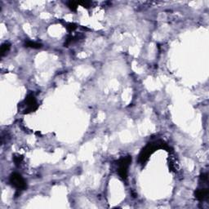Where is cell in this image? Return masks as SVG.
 <instances>
[{
	"label": "cell",
	"mask_w": 209,
	"mask_h": 209,
	"mask_svg": "<svg viewBox=\"0 0 209 209\" xmlns=\"http://www.w3.org/2000/svg\"><path fill=\"white\" fill-rule=\"evenodd\" d=\"M67 5H68V7L73 11H77V7H78V5H79V3L78 2H75V1H69L67 3Z\"/></svg>",
	"instance_id": "9"
},
{
	"label": "cell",
	"mask_w": 209,
	"mask_h": 209,
	"mask_svg": "<svg viewBox=\"0 0 209 209\" xmlns=\"http://www.w3.org/2000/svg\"><path fill=\"white\" fill-rule=\"evenodd\" d=\"M78 3H79V5H82L83 7H86V8L90 7L91 5L92 4V3L91 1H80Z\"/></svg>",
	"instance_id": "11"
},
{
	"label": "cell",
	"mask_w": 209,
	"mask_h": 209,
	"mask_svg": "<svg viewBox=\"0 0 209 209\" xmlns=\"http://www.w3.org/2000/svg\"><path fill=\"white\" fill-rule=\"evenodd\" d=\"M9 183L17 190H23L26 189V182L24 180L22 176L17 172H13L10 175Z\"/></svg>",
	"instance_id": "4"
},
{
	"label": "cell",
	"mask_w": 209,
	"mask_h": 209,
	"mask_svg": "<svg viewBox=\"0 0 209 209\" xmlns=\"http://www.w3.org/2000/svg\"><path fill=\"white\" fill-rule=\"evenodd\" d=\"M209 195V190L208 187H201V188H198L195 191H194V196L195 198L198 199V201L200 202H203L205 201L207 198H208Z\"/></svg>",
	"instance_id": "5"
},
{
	"label": "cell",
	"mask_w": 209,
	"mask_h": 209,
	"mask_svg": "<svg viewBox=\"0 0 209 209\" xmlns=\"http://www.w3.org/2000/svg\"><path fill=\"white\" fill-rule=\"evenodd\" d=\"M65 27L67 29L69 32H73L77 29L78 25L76 24H74V23H65Z\"/></svg>",
	"instance_id": "10"
},
{
	"label": "cell",
	"mask_w": 209,
	"mask_h": 209,
	"mask_svg": "<svg viewBox=\"0 0 209 209\" xmlns=\"http://www.w3.org/2000/svg\"><path fill=\"white\" fill-rule=\"evenodd\" d=\"M132 163V157L131 156H126L124 158H120L117 162V165L119 167L118 168V173L122 180L126 181L128 178V168Z\"/></svg>",
	"instance_id": "2"
},
{
	"label": "cell",
	"mask_w": 209,
	"mask_h": 209,
	"mask_svg": "<svg viewBox=\"0 0 209 209\" xmlns=\"http://www.w3.org/2000/svg\"><path fill=\"white\" fill-rule=\"evenodd\" d=\"M23 159H24V157L22 155H20V154H14L13 155V162H14L15 165H17V166H19L22 163Z\"/></svg>",
	"instance_id": "8"
},
{
	"label": "cell",
	"mask_w": 209,
	"mask_h": 209,
	"mask_svg": "<svg viewBox=\"0 0 209 209\" xmlns=\"http://www.w3.org/2000/svg\"><path fill=\"white\" fill-rule=\"evenodd\" d=\"M22 103L24 104L23 106H25V108L24 109V110H23L22 112L24 114H28L29 113L34 112L39 108V105L37 103L36 98L31 93L29 94L28 96H26V98L24 100V101Z\"/></svg>",
	"instance_id": "3"
},
{
	"label": "cell",
	"mask_w": 209,
	"mask_h": 209,
	"mask_svg": "<svg viewBox=\"0 0 209 209\" xmlns=\"http://www.w3.org/2000/svg\"><path fill=\"white\" fill-rule=\"evenodd\" d=\"M10 47H11V44L9 43H4L3 44H2L1 46V49H0V54H1V57H3L7 51L10 50Z\"/></svg>",
	"instance_id": "6"
},
{
	"label": "cell",
	"mask_w": 209,
	"mask_h": 209,
	"mask_svg": "<svg viewBox=\"0 0 209 209\" xmlns=\"http://www.w3.org/2000/svg\"><path fill=\"white\" fill-rule=\"evenodd\" d=\"M159 149H164L167 151H171V148L168 146V145L164 142V141L158 140V141H154V142H150L148 143L146 146L142 149V150L138 156V162L141 166H145L146 164L148 162L150 157L154 153Z\"/></svg>",
	"instance_id": "1"
},
{
	"label": "cell",
	"mask_w": 209,
	"mask_h": 209,
	"mask_svg": "<svg viewBox=\"0 0 209 209\" xmlns=\"http://www.w3.org/2000/svg\"><path fill=\"white\" fill-rule=\"evenodd\" d=\"M25 46L27 47L34 48V49H39L40 47H42V44L41 43H39L37 42H33V41H27V42H25Z\"/></svg>",
	"instance_id": "7"
}]
</instances>
